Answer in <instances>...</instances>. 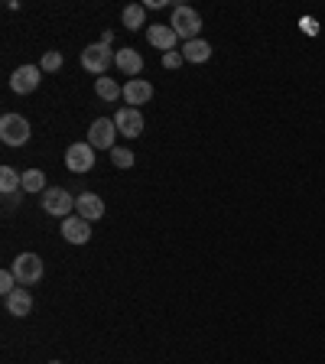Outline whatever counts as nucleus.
I'll list each match as a JSON object with an SVG mask.
<instances>
[{
	"label": "nucleus",
	"instance_id": "nucleus-1",
	"mask_svg": "<svg viewBox=\"0 0 325 364\" xmlns=\"http://www.w3.org/2000/svg\"><path fill=\"white\" fill-rule=\"evenodd\" d=\"M169 26H173V33L182 43H192V39H198V33H202V14H198L196 7H189V4H179V7H173Z\"/></svg>",
	"mask_w": 325,
	"mask_h": 364
},
{
	"label": "nucleus",
	"instance_id": "nucleus-2",
	"mask_svg": "<svg viewBox=\"0 0 325 364\" xmlns=\"http://www.w3.org/2000/svg\"><path fill=\"white\" fill-rule=\"evenodd\" d=\"M10 270H14V277H16L20 287H33V283L43 280L46 267H43V257H39V254H16L14 264H10Z\"/></svg>",
	"mask_w": 325,
	"mask_h": 364
},
{
	"label": "nucleus",
	"instance_id": "nucleus-3",
	"mask_svg": "<svg viewBox=\"0 0 325 364\" xmlns=\"http://www.w3.org/2000/svg\"><path fill=\"white\" fill-rule=\"evenodd\" d=\"M30 121L26 117H20V114H4L0 117V140L7 146H23V144H30Z\"/></svg>",
	"mask_w": 325,
	"mask_h": 364
},
{
	"label": "nucleus",
	"instance_id": "nucleus-4",
	"mask_svg": "<svg viewBox=\"0 0 325 364\" xmlns=\"http://www.w3.org/2000/svg\"><path fill=\"white\" fill-rule=\"evenodd\" d=\"M114 55H117V53H111V46L91 43V46H85V49H82V65H85V72H91V75L101 78L107 68L114 65Z\"/></svg>",
	"mask_w": 325,
	"mask_h": 364
},
{
	"label": "nucleus",
	"instance_id": "nucleus-5",
	"mask_svg": "<svg viewBox=\"0 0 325 364\" xmlns=\"http://www.w3.org/2000/svg\"><path fill=\"white\" fill-rule=\"evenodd\" d=\"M72 208H75V198H72L68 189H62V186H49V189L43 192V212L46 215H53V218H68Z\"/></svg>",
	"mask_w": 325,
	"mask_h": 364
},
{
	"label": "nucleus",
	"instance_id": "nucleus-6",
	"mask_svg": "<svg viewBox=\"0 0 325 364\" xmlns=\"http://www.w3.org/2000/svg\"><path fill=\"white\" fill-rule=\"evenodd\" d=\"M114 140H117V124L114 117H98V121L88 127V144L95 150H114Z\"/></svg>",
	"mask_w": 325,
	"mask_h": 364
},
{
	"label": "nucleus",
	"instance_id": "nucleus-7",
	"mask_svg": "<svg viewBox=\"0 0 325 364\" xmlns=\"http://www.w3.org/2000/svg\"><path fill=\"white\" fill-rule=\"evenodd\" d=\"M65 166L72 173H91L95 169V146L85 140V144H72L65 150Z\"/></svg>",
	"mask_w": 325,
	"mask_h": 364
},
{
	"label": "nucleus",
	"instance_id": "nucleus-8",
	"mask_svg": "<svg viewBox=\"0 0 325 364\" xmlns=\"http://www.w3.org/2000/svg\"><path fill=\"white\" fill-rule=\"evenodd\" d=\"M39 82H43V68L39 65H20L10 75V88L16 91V95H33V91L39 88Z\"/></svg>",
	"mask_w": 325,
	"mask_h": 364
},
{
	"label": "nucleus",
	"instance_id": "nucleus-9",
	"mask_svg": "<svg viewBox=\"0 0 325 364\" xmlns=\"http://www.w3.org/2000/svg\"><path fill=\"white\" fill-rule=\"evenodd\" d=\"M114 124H117V134H124L127 140L144 134V114L137 111V107H121V111L114 114Z\"/></svg>",
	"mask_w": 325,
	"mask_h": 364
},
{
	"label": "nucleus",
	"instance_id": "nucleus-10",
	"mask_svg": "<svg viewBox=\"0 0 325 364\" xmlns=\"http://www.w3.org/2000/svg\"><path fill=\"white\" fill-rule=\"evenodd\" d=\"M62 237H65L68 244H88L91 241V221L78 218V215L62 218Z\"/></svg>",
	"mask_w": 325,
	"mask_h": 364
},
{
	"label": "nucleus",
	"instance_id": "nucleus-11",
	"mask_svg": "<svg viewBox=\"0 0 325 364\" xmlns=\"http://www.w3.org/2000/svg\"><path fill=\"white\" fill-rule=\"evenodd\" d=\"M75 215L85 221H98L105 215V198L95 196V192H82L75 196Z\"/></svg>",
	"mask_w": 325,
	"mask_h": 364
},
{
	"label": "nucleus",
	"instance_id": "nucleus-12",
	"mask_svg": "<svg viewBox=\"0 0 325 364\" xmlns=\"http://www.w3.org/2000/svg\"><path fill=\"white\" fill-rule=\"evenodd\" d=\"M150 98H153V85L146 78H130L124 85V101L130 107H137V111H140V105H150Z\"/></svg>",
	"mask_w": 325,
	"mask_h": 364
},
{
	"label": "nucleus",
	"instance_id": "nucleus-13",
	"mask_svg": "<svg viewBox=\"0 0 325 364\" xmlns=\"http://www.w3.org/2000/svg\"><path fill=\"white\" fill-rule=\"evenodd\" d=\"M146 39H150V46H156L159 53L166 55V53H173L176 49V33H173V26H163V23H150V30H146Z\"/></svg>",
	"mask_w": 325,
	"mask_h": 364
},
{
	"label": "nucleus",
	"instance_id": "nucleus-14",
	"mask_svg": "<svg viewBox=\"0 0 325 364\" xmlns=\"http://www.w3.org/2000/svg\"><path fill=\"white\" fill-rule=\"evenodd\" d=\"M4 306H7V312L10 316H16V318H26L33 312V296L26 293V289L23 287H16L14 293L7 296V299H4Z\"/></svg>",
	"mask_w": 325,
	"mask_h": 364
},
{
	"label": "nucleus",
	"instance_id": "nucleus-15",
	"mask_svg": "<svg viewBox=\"0 0 325 364\" xmlns=\"http://www.w3.org/2000/svg\"><path fill=\"white\" fill-rule=\"evenodd\" d=\"M114 65L121 68L124 75H140V72H144V59H140V53H137V49H130V46L117 49V55H114Z\"/></svg>",
	"mask_w": 325,
	"mask_h": 364
},
{
	"label": "nucleus",
	"instance_id": "nucleus-16",
	"mask_svg": "<svg viewBox=\"0 0 325 364\" xmlns=\"http://www.w3.org/2000/svg\"><path fill=\"white\" fill-rule=\"evenodd\" d=\"M182 59L192 62V65H202V62L212 59V46L205 43L202 36L192 39V43H182Z\"/></svg>",
	"mask_w": 325,
	"mask_h": 364
},
{
	"label": "nucleus",
	"instance_id": "nucleus-17",
	"mask_svg": "<svg viewBox=\"0 0 325 364\" xmlns=\"http://www.w3.org/2000/svg\"><path fill=\"white\" fill-rule=\"evenodd\" d=\"M121 23H124V30H140V26H146V7L144 4H127L121 14Z\"/></svg>",
	"mask_w": 325,
	"mask_h": 364
},
{
	"label": "nucleus",
	"instance_id": "nucleus-18",
	"mask_svg": "<svg viewBox=\"0 0 325 364\" xmlns=\"http://www.w3.org/2000/svg\"><path fill=\"white\" fill-rule=\"evenodd\" d=\"M95 91H98L101 101H117V98H124V88H121V85L114 82V78H105V75L95 82Z\"/></svg>",
	"mask_w": 325,
	"mask_h": 364
},
{
	"label": "nucleus",
	"instance_id": "nucleus-19",
	"mask_svg": "<svg viewBox=\"0 0 325 364\" xmlns=\"http://www.w3.org/2000/svg\"><path fill=\"white\" fill-rule=\"evenodd\" d=\"M20 189H23V176L16 173L14 166L0 169V192H4V196H10V192H20Z\"/></svg>",
	"mask_w": 325,
	"mask_h": 364
},
{
	"label": "nucleus",
	"instance_id": "nucleus-20",
	"mask_svg": "<svg viewBox=\"0 0 325 364\" xmlns=\"http://www.w3.org/2000/svg\"><path fill=\"white\" fill-rule=\"evenodd\" d=\"M23 192H39V196H43L46 192V176H43V169H26V173H23Z\"/></svg>",
	"mask_w": 325,
	"mask_h": 364
},
{
	"label": "nucleus",
	"instance_id": "nucleus-21",
	"mask_svg": "<svg viewBox=\"0 0 325 364\" xmlns=\"http://www.w3.org/2000/svg\"><path fill=\"white\" fill-rule=\"evenodd\" d=\"M111 163L117 169H130V166H134V153L124 150V146H114V150H111Z\"/></svg>",
	"mask_w": 325,
	"mask_h": 364
},
{
	"label": "nucleus",
	"instance_id": "nucleus-22",
	"mask_svg": "<svg viewBox=\"0 0 325 364\" xmlns=\"http://www.w3.org/2000/svg\"><path fill=\"white\" fill-rule=\"evenodd\" d=\"M39 68H43V72H59V68H62V53H55V49L43 53V59H39Z\"/></svg>",
	"mask_w": 325,
	"mask_h": 364
},
{
	"label": "nucleus",
	"instance_id": "nucleus-23",
	"mask_svg": "<svg viewBox=\"0 0 325 364\" xmlns=\"http://www.w3.org/2000/svg\"><path fill=\"white\" fill-rule=\"evenodd\" d=\"M16 287H20V283H16L14 270H4V273H0V296H4V299H7V296L14 293Z\"/></svg>",
	"mask_w": 325,
	"mask_h": 364
},
{
	"label": "nucleus",
	"instance_id": "nucleus-24",
	"mask_svg": "<svg viewBox=\"0 0 325 364\" xmlns=\"http://www.w3.org/2000/svg\"><path fill=\"white\" fill-rule=\"evenodd\" d=\"M182 62H186V59H182V53H166V55H163V68H179Z\"/></svg>",
	"mask_w": 325,
	"mask_h": 364
},
{
	"label": "nucleus",
	"instance_id": "nucleus-25",
	"mask_svg": "<svg viewBox=\"0 0 325 364\" xmlns=\"http://www.w3.org/2000/svg\"><path fill=\"white\" fill-rule=\"evenodd\" d=\"M23 205V189L20 192H10V196H4V208H20Z\"/></svg>",
	"mask_w": 325,
	"mask_h": 364
},
{
	"label": "nucleus",
	"instance_id": "nucleus-26",
	"mask_svg": "<svg viewBox=\"0 0 325 364\" xmlns=\"http://www.w3.org/2000/svg\"><path fill=\"white\" fill-rule=\"evenodd\" d=\"M299 26H303V30L309 33V36H316V33H319V23H316V20H309V16H303V20H299Z\"/></svg>",
	"mask_w": 325,
	"mask_h": 364
},
{
	"label": "nucleus",
	"instance_id": "nucleus-27",
	"mask_svg": "<svg viewBox=\"0 0 325 364\" xmlns=\"http://www.w3.org/2000/svg\"><path fill=\"white\" fill-rule=\"evenodd\" d=\"M49 364H62V361H49Z\"/></svg>",
	"mask_w": 325,
	"mask_h": 364
}]
</instances>
